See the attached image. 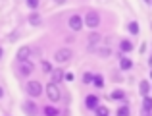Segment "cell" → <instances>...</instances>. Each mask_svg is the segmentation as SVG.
<instances>
[{"instance_id":"cell-1","label":"cell","mask_w":152,"mask_h":116,"mask_svg":"<svg viewBox=\"0 0 152 116\" xmlns=\"http://www.w3.org/2000/svg\"><path fill=\"white\" fill-rule=\"evenodd\" d=\"M25 93L29 95V97L37 99V97H41V95L45 93V87H42L41 81H35V79H31V81L25 83Z\"/></svg>"},{"instance_id":"cell-2","label":"cell","mask_w":152,"mask_h":116,"mask_svg":"<svg viewBox=\"0 0 152 116\" xmlns=\"http://www.w3.org/2000/svg\"><path fill=\"white\" fill-rule=\"evenodd\" d=\"M71 58H73V50L71 49H67V47H64V49H58L54 52V62H58V64H69L71 62Z\"/></svg>"},{"instance_id":"cell-3","label":"cell","mask_w":152,"mask_h":116,"mask_svg":"<svg viewBox=\"0 0 152 116\" xmlns=\"http://www.w3.org/2000/svg\"><path fill=\"white\" fill-rule=\"evenodd\" d=\"M45 93H46V97H48L50 103H58L60 99H62V91H60L58 83H54V81H50L48 85L45 87Z\"/></svg>"},{"instance_id":"cell-4","label":"cell","mask_w":152,"mask_h":116,"mask_svg":"<svg viewBox=\"0 0 152 116\" xmlns=\"http://www.w3.org/2000/svg\"><path fill=\"white\" fill-rule=\"evenodd\" d=\"M85 25L87 27H91V29H96L98 25H100V14H98L96 10H89L85 14Z\"/></svg>"},{"instance_id":"cell-5","label":"cell","mask_w":152,"mask_h":116,"mask_svg":"<svg viewBox=\"0 0 152 116\" xmlns=\"http://www.w3.org/2000/svg\"><path fill=\"white\" fill-rule=\"evenodd\" d=\"M33 72H35L33 62H18V70H15L18 78H29V75H33Z\"/></svg>"},{"instance_id":"cell-6","label":"cell","mask_w":152,"mask_h":116,"mask_svg":"<svg viewBox=\"0 0 152 116\" xmlns=\"http://www.w3.org/2000/svg\"><path fill=\"white\" fill-rule=\"evenodd\" d=\"M67 27H69L71 31H81L83 27H85V18L79 16V14L69 16V19H67Z\"/></svg>"},{"instance_id":"cell-7","label":"cell","mask_w":152,"mask_h":116,"mask_svg":"<svg viewBox=\"0 0 152 116\" xmlns=\"http://www.w3.org/2000/svg\"><path fill=\"white\" fill-rule=\"evenodd\" d=\"M87 43H89V49H91V50H96L98 47L104 43V37H102L100 33H96V31H93V33L87 37Z\"/></svg>"},{"instance_id":"cell-8","label":"cell","mask_w":152,"mask_h":116,"mask_svg":"<svg viewBox=\"0 0 152 116\" xmlns=\"http://www.w3.org/2000/svg\"><path fill=\"white\" fill-rule=\"evenodd\" d=\"M35 50L31 49V47H21V49L18 50V62H31V56H33Z\"/></svg>"},{"instance_id":"cell-9","label":"cell","mask_w":152,"mask_h":116,"mask_svg":"<svg viewBox=\"0 0 152 116\" xmlns=\"http://www.w3.org/2000/svg\"><path fill=\"white\" fill-rule=\"evenodd\" d=\"M85 106L89 110H96L98 106H100V99L96 97V95H87V99H85Z\"/></svg>"},{"instance_id":"cell-10","label":"cell","mask_w":152,"mask_h":116,"mask_svg":"<svg viewBox=\"0 0 152 116\" xmlns=\"http://www.w3.org/2000/svg\"><path fill=\"white\" fill-rule=\"evenodd\" d=\"M23 110H25V114H27V116H37L39 106L35 105L33 101H27V103H23Z\"/></svg>"},{"instance_id":"cell-11","label":"cell","mask_w":152,"mask_h":116,"mask_svg":"<svg viewBox=\"0 0 152 116\" xmlns=\"http://www.w3.org/2000/svg\"><path fill=\"white\" fill-rule=\"evenodd\" d=\"M96 52H98V56H102V58H106V56H110L112 54V47L108 45V41H104L100 47L96 49Z\"/></svg>"},{"instance_id":"cell-12","label":"cell","mask_w":152,"mask_h":116,"mask_svg":"<svg viewBox=\"0 0 152 116\" xmlns=\"http://www.w3.org/2000/svg\"><path fill=\"white\" fill-rule=\"evenodd\" d=\"M50 78H52V81H54V83H60L64 78H66V75H64V70H62V68H54V72L50 74Z\"/></svg>"},{"instance_id":"cell-13","label":"cell","mask_w":152,"mask_h":116,"mask_svg":"<svg viewBox=\"0 0 152 116\" xmlns=\"http://www.w3.org/2000/svg\"><path fill=\"white\" fill-rule=\"evenodd\" d=\"M119 49H121V52H131L133 50V43L129 39H121L119 41Z\"/></svg>"},{"instance_id":"cell-14","label":"cell","mask_w":152,"mask_h":116,"mask_svg":"<svg viewBox=\"0 0 152 116\" xmlns=\"http://www.w3.org/2000/svg\"><path fill=\"white\" fill-rule=\"evenodd\" d=\"M42 114L45 116H60V110L56 109V106H52V105H46L45 109H42Z\"/></svg>"},{"instance_id":"cell-15","label":"cell","mask_w":152,"mask_h":116,"mask_svg":"<svg viewBox=\"0 0 152 116\" xmlns=\"http://www.w3.org/2000/svg\"><path fill=\"white\" fill-rule=\"evenodd\" d=\"M119 68H121V70H131V68H133V62H131V58L121 56V58H119Z\"/></svg>"},{"instance_id":"cell-16","label":"cell","mask_w":152,"mask_h":116,"mask_svg":"<svg viewBox=\"0 0 152 116\" xmlns=\"http://www.w3.org/2000/svg\"><path fill=\"white\" fill-rule=\"evenodd\" d=\"M110 99H114V101H125V91H123V89H115V91H112Z\"/></svg>"},{"instance_id":"cell-17","label":"cell","mask_w":152,"mask_h":116,"mask_svg":"<svg viewBox=\"0 0 152 116\" xmlns=\"http://www.w3.org/2000/svg\"><path fill=\"white\" fill-rule=\"evenodd\" d=\"M139 91H141L142 97H148V93H150V85H148V81H141V85H139Z\"/></svg>"},{"instance_id":"cell-18","label":"cell","mask_w":152,"mask_h":116,"mask_svg":"<svg viewBox=\"0 0 152 116\" xmlns=\"http://www.w3.org/2000/svg\"><path fill=\"white\" fill-rule=\"evenodd\" d=\"M41 70L45 72V74H52V72H54V66H52L48 60H42L41 62Z\"/></svg>"},{"instance_id":"cell-19","label":"cell","mask_w":152,"mask_h":116,"mask_svg":"<svg viewBox=\"0 0 152 116\" xmlns=\"http://www.w3.org/2000/svg\"><path fill=\"white\" fill-rule=\"evenodd\" d=\"M93 85L96 87V89H102L104 87V78L100 74H94V79H93Z\"/></svg>"},{"instance_id":"cell-20","label":"cell","mask_w":152,"mask_h":116,"mask_svg":"<svg viewBox=\"0 0 152 116\" xmlns=\"http://www.w3.org/2000/svg\"><path fill=\"white\" fill-rule=\"evenodd\" d=\"M142 110H145V112H150V110H152V97H145V99H142Z\"/></svg>"},{"instance_id":"cell-21","label":"cell","mask_w":152,"mask_h":116,"mask_svg":"<svg viewBox=\"0 0 152 116\" xmlns=\"http://www.w3.org/2000/svg\"><path fill=\"white\" fill-rule=\"evenodd\" d=\"M127 31H129L131 35H137L139 33V23L137 21H129L127 23Z\"/></svg>"},{"instance_id":"cell-22","label":"cell","mask_w":152,"mask_h":116,"mask_svg":"<svg viewBox=\"0 0 152 116\" xmlns=\"http://www.w3.org/2000/svg\"><path fill=\"white\" fill-rule=\"evenodd\" d=\"M94 112H96V116H110V109H108V106H98L96 110H94Z\"/></svg>"},{"instance_id":"cell-23","label":"cell","mask_w":152,"mask_h":116,"mask_svg":"<svg viewBox=\"0 0 152 116\" xmlns=\"http://www.w3.org/2000/svg\"><path fill=\"white\" fill-rule=\"evenodd\" d=\"M29 21L33 23V25H39V23H41V16H39L37 12H33V14L29 16Z\"/></svg>"},{"instance_id":"cell-24","label":"cell","mask_w":152,"mask_h":116,"mask_svg":"<svg viewBox=\"0 0 152 116\" xmlns=\"http://www.w3.org/2000/svg\"><path fill=\"white\" fill-rule=\"evenodd\" d=\"M118 116H129V106H127V105H121L118 109Z\"/></svg>"},{"instance_id":"cell-25","label":"cell","mask_w":152,"mask_h":116,"mask_svg":"<svg viewBox=\"0 0 152 116\" xmlns=\"http://www.w3.org/2000/svg\"><path fill=\"white\" fill-rule=\"evenodd\" d=\"M93 79H94V74H91V72H87V74L83 75V81L85 83H93Z\"/></svg>"},{"instance_id":"cell-26","label":"cell","mask_w":152,"mask_h":116,"mask_svg":"<svg viewBox=\"0 0 152 116\" xmlns=\"http://www.w3.org/2000/svg\"><path fill=\"white\" fill-rule=\"evenodd\" d=\"M27 6H29L31 10H37L39 8V0H27Z\"/></svg>"},{"instance_id":"cell-27","label":"cell","mask_w":152,"mask_h":116,"mask_svg":"<svg viewBox=\"0 0 152 116\" xmlns=\"http://www.w3.org/2000/svg\"><path fill=\"white\" fill-rule=\"evenodd\" d=\"M2 95H4V89H2V87H0V99H2Z\"/></svg>"},{"instance_id":"cell-28","label":"cell","mask_w":152,"mask_h":116,"mask_svg":"<svg viewBox=\"0 0 152 116\" xmlns=\"http://www.w3.org/2000/svg\"><path fill=\"white\" fill-rule=\"evenodd\" d=\"M2 54H4V50H2V47H0V58H2Z\"/></svg>"},{"instance_id":"cell-29","label":"cell","mask_w":152,"mask_h":116,"mask_svg":"<svg viewBox=\"0 0 152 116\" xmlns=\"http://www.w3.org/2000/svg\"><path fill=\"white\" fill-rule=\"evenodd\" d=\"M145 116H152V114H150V112H145Z\"/></svg>"},{"instance_id":"cell-30","label":"cell","mask_w":152,"mask_h":116,"mask_svg":"<svg viewBox=\"0 0 152 116\" xmlns=\"http://www.w3.org/2000/svg\"><path fill=\"white\" fill-rule=\"evenodd\" d=\"M56 2H64V0H56Z\"/></svg>"},{"instance_id":"cell-31","label":"cell","mask_w":152,"mask_h":116,"mask_svg":"<svg viewBox=\"0 0 152 116\" xmlns=\"http://www.w3.org/2000/svg\"><path fill=\"white\" fill-rule=\"evenodd\" d=\"M150 66H152V58H150Z\"/></svg>"},{"instance_id":"cell-32","label":"cell","mask_w":152,"mask_h":116,"mask_svg":"<svg viewBox=\"0 0 152 116\" xmlns=\"http://www.w3.org/2000/svg\"><path fill=\"white\" fill-rule=\"evenodd\" d=\"M150 78H152V70H150Z\"/></svg>"},{"instance_id":"cell-33","label":"cell","mask_w":152,"mask_h":116,"mask_svg":"<svg viewBox=\"0 0 152 116\" xmlns=\"http://www.w3.org/2000/svg\"><path fill=\"white\" fill-rule=\"evenodd\" d=\"M145 2H150V0H145Z\"/></svg>"}]
</instances>
